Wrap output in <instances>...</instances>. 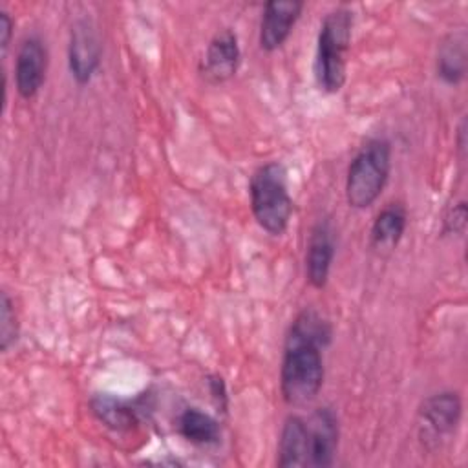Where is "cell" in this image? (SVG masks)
Here are the masks:
<instances>
[{
	"instance_id": "obj_19",
	"label": "cell",
	"mask_w": 468,
	"mask_h": 468,
	"mask_svg": "<svg viewBox=\"0 0 468 468\" xmlns=\"http://www.w3.org/2000/svg\"><path fill=\"white\" fill-rule=\"evenodd\" d=\"M207 384H208V389H210V395L212 399L216 400V404L219 408H227V388H225V382L219 375H210L207 378Z\"/></svg>"
},
{
	"instance_id": "obj_3",
	"label": "cell",
	"mask_w": 468,
	"mask_h": 468,
	"mask_svg": "<svg viewBox=\"0 0 468 468\" xmlns=\"http://www.w3.org/2000/svg\"><path fill=\"white\" fill-rule=\"evenodd\" d=\"M250 210L256 223L269 234L280 236L287 230L292 214V199L287 186L285 166L269 161L256 168L249 183Z\"/></svg>"
},
{
	"instance_id": "obj_18",
	"label": "cell",
	"mask_w": 468,
	"mask_h": 468,
	"mask_svg": "<svg viewBox=\"0 0 468 468\" xmlns=\"http://www.w3.org/2000/svg\"><path fill=\"white\" fill-rule=\"evenodd\" d=\"M442 225L446 234H461L466 225V203L459 201L457 205H452L444 214Z\"/></svg>"
},
{
	"instance_id": "obj_17",
	"label": "cell",
	"mask_w": 468,
	"mask_h": 468,
	"mask_svg": "<svg viewBox=\"0 0 468 468\" xmlns=\"http://www.w3.org/2000/svg\"><path fill=\"white\" fill-rule=\"evenodd\" d=\"M18 340V316L7 292L0 300V349L7 351Z\"/></svg>"
},
{
	"instance_id": "obj_16",
	"label": "cell",
	"mask_w": 468,
	"mask_h": 468,
	"mask_svg": "<svg viewBox=\"0 0 468 468\" xmlns=\"http://www.w3.org/2000/svg\"><path fill=\"white\" fill-rule=\"evenodd\" d=\"M93 415L108 428L115 431H126L132 430L139 417L133 406H130L126 400L112 395H95L90 400Z\"/></svg>"
},
{
	"instance_id": "obj_1",
	"label": "cell",
	"mask_w": 468,
	"mask_h": 468,
	"mask_svg": "<svg viewBox=\"0 0 468 468\" xmlns=\"http://www.w3.org/2000/svg\"><path fill=\"white\" fill-rule=\"evenodd\" d=\"M331 325L314 311H302L291 324L280 366V391L287 404L314 400L324 386L322 349L331 342Z\"/></svg>"
},
{
	"instance_id": "obj_14",
	"label": "cell",
	"mask_w": 468,
	"mask_h": 468,
	"mask_svg": "<svg viewBox=\"0 0 468 468\" xmlns=\"http://www.w3.org/2000/svg\"><path fill=\"white\" fill-rule=\"evenodd\" d=\"M408 225L406 208L400 203H389L373 219L369 238L373 249L380 252L393 250L404 236Z\"/></svg>"
},
{
	"instance_id": "obj_7",
	"label": "cell",
	"mask_w": 468,
	"mask_h": 468,
	"mask_svg": "<svg viewBox=\"0 0 468 468\" xmlns=\"http://www.w3.org/2000/svg\"><path fill=\"white\" fill-rule=\"evenodd\" d=\"M241 62V49L238 35L230 27H223L210 38L203 60L201 75L210 84H221L236 75Z\"/></svg>"
},
{
	"instance_id": "obj_6",
	"label": "cell",
	"mask_w": 468,
	"mask_h": 468,
	"mask_svg": "<svg viewBox=\"0 0 468 468\" xmlns=\"http://www.w3.org/2000/svg\"><path fill=\"white\" fill-rule=\"evenodd\" d=\"M101 40L88 20H79L71 27L68 44V68L79 86L88 84L101 64Z\"/></svg>"
},
{
	"instance_id": "obj_13",
	"label": "cell",
	"mask_w": 468,
	"mask_h": 468,
	"mask_svg": "<svg viewBox=\"0 0 468 468\" xmlns=\"http://www.w3.org/2000/svg\"><path fill=\"white\" fill-rule=\"evenodd\" d=\"M466 44H468V37L464 29L452 31L442 38L437 49V58H435L437 77H441L442 82L455 86L464 79L466 58H468Z\"/></svg>"
},
{
	"instance_id": "obj_10",
	"label": "cell",
	"mask_w": 468,
	"mask_h": 468,
	"mask_svg": "<svg viewBox=\"0 0 468 468\" xmlns=\"http://www.w3.org/2000/svg\"><path fill=\"white\" fill-rule=\"evenodd\" d=\"M338 419L331 408H318L307 419L309 461L307 466L327 468L335 463L338 450Z\"/></svg>"
},
{
	"instance_id": "obj_9",
	"label": "cell",
	"mask_w": 468,
	"mask_h": 468,
	"mask_svg": "<svg viewBox=\"0 0 468 468\" xmlns=\"http://www.w3.org/2000/svg\"><path fill=\"white\" fill-rule=\"evenodd\" d=\"M48 71V49L38 37L26 38L15 60V88L22 99H33L44 80Z\"/></svg>"
},
{
	"instance_id": "obj_4",
	"label": "cell",
	"mask_w": 468,
	"mask_h": 468,
	"mask_svg": "<svg viewBox=\"0 0 468 468\" xmlns=\"http://www.w3.org/2000/svg\"><path fill=\"white\" fill-rule=\"evenodd\" d=\"M391 172V144L384 137L366 141L346 174V199L351 208L371 207L382 194Z\"/></svg>"
},
{
	"instance_id": "obj_20",
	"label": "cell",
	"mask_w": 468,
	"mask_h": 468,
	"mask_svg": "<svg viewBox=\"0 0 468 468\" xmlns=\"http://www.w3.org/2000/svg\"><path fill=\"white\" fill-rule=\"evenodd\" d=\"M11 35H13V18L9 16L7 11H0V46H2V55L5 57L7 48L11 44Z\"/></svg>"
},
{
	"instance_id": "obj_12",
	"label": "cell",
	"mask_w": 468,
	"mask_h": 468,
	"mask_svg": "<svg viewBox=\"0 0 468 468\" xmlns=\"http://www.w3.org/2000/svg\"><path fill=\"white\" fill-rule=\"evenodd\" d=\"M309 461V441H307V420L300 415H289L283 420L276 464L282 468L307 466Z\"/></svg>"
},
{
	"instance_id": "obj_5",
	"label": "cell",
	"mask_w": 468,
	"mask_h": 468,
	"mask_svg": "<svg viewBox=\"0 0 468 468\" xmlns=\"http://www.w3.org/2000/svg\"><path fill=\"white\" fill-rule=\"evenodd\" d=\"M463 417V400L455 391L433 393L422 400L417 413L419 439L428 450L439 448L455 435Z\"/></svg>"
},
{
	"instance_id": "obj_11",
	"label": "cell",
	"mask_w": 468,
	"mask_h": 468,
	"mask_svg": "<svg viewBox=\"0 0 468 468\" xmlns=\"http://www.w3.org/2000/svg\"><path fill=\"white\" fill-rule=\"evenodd\" d=\"M335 258V236L329 221H318L309 234L305 250V278L311 287L324 289Z\"/></svg>"
},
{
	"instance_id": "obj_15",
	"label": "cell",
	"mask_w": 468,
	"mask_h": 468,
	"mask_svg": "<svg viewBox=\"0 0 468 468\" xmlns=\"http://www.w3.org/2000/svg\"><path fill=\"white\" fill-rule=\"evenodd\" d=\"M177 430L183 439L197 446L216 444L221 437L219 422L199 408H186L177 419Z\"/></svg>"
},
{
	"instance_id": "obj_2",
	"label": "cell",
	"mask_w": 468,
	"mask_h": 468,
	"mask_svg": "<svg viewBox=\"0 0 468 468\" xmlns=\"http://www.w3.org/2000/svg\"><path fill=\"white\" fill-rule=\"evenodd\" d=\"M351 33L353 11L346 5L329 11L320 24L314 53V77L318 88L325 93H336L346 84Z\"/></svg>"
},
{
	"instance_id": "obj_8",
	"label": "cell",
	"mask_w": 468,
	"mask_h": 468,
	"mask_svg": "<svg viewBox=\"0 0 468 468\" xmlns=\"http://www.w3.org/2000/svg\"><path fill=\"white\" fill-rule=\"evenodd\" d=\"M303 11V2L271 0L263 5L258 42L263 51H276L285 44Z\"/></svg>"
}]
</instances>
